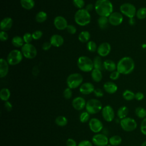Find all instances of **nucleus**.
Listing matches in <instances>:
<instances>
[{"mask_svg":"<svg viewBox=\"0 0 146 146\" xmlns=\"http://www.w3.org/2000/svg\"><path fill=\"white\" fill-rule=\"evenodd\" d=\"M135 62L129 56L121 58L116 64V70L120 74L127 75L131 73L135 68Z\"/></svg>","mask_w":146,"mask_h":146,"instance_id":"obj_1","label":"nucleus"},{"mask_svg":"<svg viewBox=\"0 0 146 146\" xmlns=\"http://www.w3.org/2000/svg\"><path fill=\"white\" fill-rule=\"evenodd\" d=\"M94 6L100 17H108L113 12V5L110 0H97Z\"/></svg>","mask_w":146,"mask_h":146,"instance_id":"obj_2","label":"nucleus"},{"mask_svg":"<svg viewBox=\"0 0 146 146\" xmlns=\"http://www.w3.org/2000/svg\"><path fill=\"white\" fill-rule=\"evenodd\" d=\"M91 17L89 11L85 9H79L75 14L74 20L76 24L80 26H84L91 22Z\"/></svg>","mask_w":146,"mask_h":146,"instance_id":"obj_3","label":"nucleus"},{"mask_svg":"<svg viewBox=\"0 0 146 146\" xmlns=\"http://www.w3.org/2000/svg\"><path fill=\"white\" fill-rule=\"evenodd\" d=\"M77 65L79 70L84 72L92 71L94 68L93 60L87 56H81L77 60Z\"/></svg>","mask_w":146,"mask_h":146,"instance_id":"obj_4","label":"nucleus"},{"mask_svg":"<svg viewBox=\"0 0 146 146\" xmlns=\"http://www.w3.org/2000/svg\"><path fill=\"white\" fill-rule=\"evenodd\" d=\"M83 80V76L79 73H72L68 76L66 83L68 87L75 89L80 86Z\"/></svg>","mask_w":146,"mask_h":146,"instance_id":"obj_5","label":"nucleus"},{"mask_svg":"<svg viewBox=\"0 0 146 146\" xmlns=\"http://www.w3.org/2000/svg\"><path fill=\"white\" fill-rule=\"evenodd\" d=\"M86 111L90 114L94 115L99 112L102 110V104L100 100L96 99H89L86 102Z\"/></svg>","mask_w":146,"mask_h":146,"instance_id":"obj_6","label":"nucleus"},{"mask_svg":"<svg viewBox=\"0 0 146 146\" xmlns=\"http://www.w3.org/2000/svg\"><path fill=\"white\" fill-rule=\"evenodd\" d=\"M120 124L122 129L125 132L133 131L137 127V124L136 120L130 117H126L121 119Z\"/></svg>","mask_w":146,"mask_h":146,"instance_id":"obj_7","label":"nucleus"},{"mask_svg":"<svg viewBox=\"0 0 146 146\" xmlns=\"http://www.w3.org/2000/svg\"><path fill=\"white\" fill-rule=\"evenodd\" d=\"M23 54L18 50L15 49L11 50L7 56V61L9 65L15 66L19 64L22 60Z\"/></svg>","mask_w":146,"mask_h":146,"instance_id":"obj_8","label":"nucleus"},{"mask_svg":"<svg viewBox=\"0 0 146 146\" xmlns=\"http://www.w3.org/2000/svg\"><path fill=\"white\" fill-rule=\"evenodd\" d=\"M120 13L127 17L129 19L133 18L136 14V9L135 6L130 3H124L120 6Z\"/></svg>","mask_w":146,"mask_h":146,"instance_id":"obj_9","label":"nucleus"},{"mask_svg":"<svg viewBox=\"0 0 146 146\" xmlns=\"http://www.w3.org/2000/svg\"><path fill=\"white\" fill-rule=\"evenodd\" d=\"M21 52L24 57L29 59L35 58L37 55L36 48L31 43H25L21 47Z\"/></svg>","mask_w":146,"mask_h":146,"instance_id":"obj_10","label":"nucleus"},{"mask_svg":"<svg viewBox=\"0 0 146 146\" xmlns=\"http://www.w3.org/2000/svg\"><path fill=\"white\" fill-rule=\"evenodd\" d=\"M92 141L96 146H106L108 144L109 139L104 133H96L92 138Z\"/></svg>","mask_w":146,"mask_h":146,"instance_id":"obj_11","label":"nucleus"},{"mask_svg":"<svg viewBox=\"0 0 146 146\" xmlns=\"http://www.w3.org/2000/svg\"><path fill=\"white\" fill-rule=\"evenodd\" d=\"M102 115L104 120L107 122L112 121L115 117L114 110L110 105H107L102 108Z\"/></svg>","mask_w":146,"mask_h":146,"instance_id":"obj_12","label":"nucleus"},{"mask_svg":"<svg viewBox=\"0 0 146 146\" xmlns=\"http://www.w3.org/2000/svg\"><path fill=\"white\" fill-rule=\"evenodd\" d=\"M88 125L90 130L95 133L100 132L103 128V125L102 121L98 118L95 117L92 118L90 120Z\"/></svg>","mask_w":146,"mask_h":146,"instance_id":"obj_13","label":"nucleus"},{"mask_svg":"<svg viewBox=\"0 0 146 146\" xmlns=\"http://www.w3.org/2000/svg\"><path fill=\"white\" fill-rule=\"evenodd\" d=\"M108 18L110 24L115 26L120 25L123 21V14L117 11L112 12Z\"/></svg>","mask_w":146,"mask_h":146,"instance_id":"obj_14","label":"nucleus"},{"mask_svg":"<svg viewBox=\"0 0 146 146\" xmlns=\"http://www.w3.org/2000/svg\"><path fill=\"white\" fill-rule=\"evenodd\" d=\"M54 25L55 28L59 30L66 29L68 23L65 18L62 16H56L54 19Z\"/></svg>","mask_w":146,"mask_h":146,"instance_id":"obj_15","label":"nucleus"},{"mask_svg":"<svg viewBox=\"0 0 146 146\" xmlns=\"http://www.w3.org/2000/svg\"><path fill=\"white\" fill-rule=\"evenodd\" d=\"M111 47L109 43L103 42L99 45L97 48V52L100 56H106L111 51Z\"/></svg>","mask_w":146,"mask_h":146,"instance_id":"obj_16","label":"nucleus"},{"mask_svg":"<svg viewBox=\"0 0 146 146\" xmlns=\"http://www.w3.org/2000/svg\"><path fill=\"white\" fill-rule=\"evenodd\" d=\"M86 100L81 97L78 96L75 98L72 101V106L73 108L78 111H80L86 107Z\"/></svg>","mask_w":146,"mask_h":146,"instance_id":"obj_17","label":"nucleus"},{"mask_svg":"<svg viewBox=\"0 0 146 146\" xmlns=\"http://www.w3.org/2000/svg\"><path fill=\"white\" fill-rule=\"evenodd\" d=\"M95 90L94 86L90 82H86L82 83L79 87V91L83 95H89L94 92Z\"/></svg>","mask_w":146,"mask_h":146,"instance_id":"obj_18","label":"nucleus"},{"mask_svg":"<svg viewBox=\"0 0 146 146\" xmlns=\"http://www.w3.org/2000/svg\"><path fill=\"white\" fill-rule=\"evenodd\" d=\"M50 42L52 46L58 47L63 45L64 43V39L62 36L59 34H54L51 36Z\"/></svg>","mask_w":146,"mask_h":146,"instance_id":"obj_19","label":"nucleus"},{"mask_svg":"<svg viewBox=\"0 0 146 146\" xmlns=\"http://www.w3.org/2000/svg\"><path fill=\"white\" fill-rule=\"evenodd\" d=\"M13 24V21L10 17H5L2 19L0 24L1 31H6L10 30Z\"/></svg>","mask_w":146,"mask_h":146,"instance_id":"obj_20","label":"nucleus"},{"mask_svg":"<svg viewBox=\"0 0 146 146\" xmlns=\"http://www.w3.org/2000/svg\"><path fill=\"white\" fill-rule=\"evenodd\" d=\"M9 65L7 61L3 58L0 60V77H5L9 72Z\"/></svg>","mask_w":146,"mask_h":146,"instance_id":"obj_21","label":"nucleus"},{"mask_svg":"<svg viewBox=\"0 0 146 146\" xmlns=\"http://www.w3.org/2000/svg\"><path fill=\"white\" fill-rule=\"evenodd\" d=\"M103 88L106 92L110 94H113L117 91V86L112 82H107L103 84Z\"/></svg>","mask_w":146,"mask_h":146,"instance_id":"obj_22","label":"nucleus"},{"mask_svg":"<svg viewBox=\"0 0 146 146\" xmlns=\"http://www.w3.org/2000/svg\"><path fill=\"white\" fill-rule=\"evenodd\" d=\"M104 68L109 72H112L116 70V64L112 60L107 59L103 62Z\"/></svg>","mask_w":146,"mask_h":146,"instance_id":"obj_23","label":"nucleus"},{"mask_svg":"<svg viewBox=\"0 0 146 146\" xmlns=\"http://www.w3.org/2000/svg\"><path fill=\"white\" fill-rule=\"evenodd\" d=\"M91 78L92 80L95 82H99L102 79V73L99 70L94 68L91 71Z\"/></svg>","mask_w":146,"mask_h":146,"instance_id":"obj_24","label":"nucleus"},{"mask_svg":"<svg viewBox=\"0 0 146 146\" xmlns=\"http://www.w3.org/2000/svg\"><path fill=\"white\" fill-rule=\"evenodd\" d=\"M128 112H129V110L128 107L125 106H123L120 107L118 109L117 111V116L119 119H123L127 116Z\"/></svg>","mask_w":146,"mask_h":146,"instance_id":"obj_25","label":"nucleus"},{"mask_svg":"<svg viewBox=\"0 0 146 146\" xmlns=\"http://www.w3.org/2000/svg\"><path fill=\"white\" fill-rule=\"evenodd\" d=\"M21 6L26 10H31L35 6L34 0H20Z\"/></svg>","mask_w":146,"mask_h":146,"instance_id":"obj_26","label":"nucleus"},{"mask_svg":"<svg viewBox=\"0 0 146 146\" xmlns=\"http://www.w3.org/2000/svg\"><path fill=\"white\" fill-rule=\"evenodd\" d=\"M90 38V33L87 31H83L80 32L78 35V39L82 43L88 42Z\"/></svg>","mask_w":146,"mask_h":146,"instance_id":"obj_27","label":"nucleus"},{"mask_svg":"<svg viewBox=\"0 0 146 146\" xmlns=\"http://www.w3.org/2000/svg\"><path fill=\"white\" fill-rule=\"evenodd\" d=\"M11 43L15 47H22L25 42L23 38L19 36H15L11 39Z\"/></svg>","mask_w":146,"mask_h":146,"instance_id":"obj_28","label":"nucleus"},{"mask_svg":"<svg viewBox=\"0 0 146 146\" xmlns=\"http://www.w3.org/2000/svg\"><path fill=\"white\" fill-rule=\"evenodd\" d=\"M10 91L7 88H3L0 91V98L4 102L8 101L10 97Z\"/></svg>","mask_w":146,"mask_h":146,"instance_id":"obj_29","label":"nucleus"},{"mask_svg":"<svg viewBox=\"0 0 146 146\" xmlns=\"http://www.w3.org/2000/svg\"><path fill=\"white\" fill-rule=\"evenodd\" d=\"M93 63L94 68L99 70L100 71H102L104 68L103 62H102L100 56H96L94 58Z\"/></svg>","mask_w":146,"mask_h":146,"instance_id":"obj_30","label":"nucleus"},{"mask_svg":"<svg viewBox=\"0 0 146 146\" xmlns=\"http://www.w3.org/2000/svg\"><path fill=\"white\" fill-rule=\"evenodd\" d=\"M122 139L119 135H114L109 139V143L112 146H117L121 143Z\"/></svg>","mask_w":146,"mask_h":146,"instance_id":"obj_31","label":"nucleus"},{"mask_svg":"<svg viewBox=\"0 0 146 146\" xmlns=\"http://www.w3.org/2000/svg\"><path fill=\"white\" fill-rule=\"evenodd\" d=\"M47 14L43 11H39L35 15V21L38 23H43L46 21Z\"/></svg>","mask_w":146,"mask_h":146,"instance_id":"obj_32","label":"nucleus"},{"mask_svg":"<svg viewBox=\"0 0 146 146\" xmlns=\"http://www.w3.org/2000/svg\"><path fill=\"white\" fill-rule=\"evenodd\" d=\"M109 23L108 18L106 17H99L98 19V24L101 29H105Z\"/></svg>","mask_w":146,"mask_h":146,"instance_id":"obj_33","label":"nucleus"},{"mask_svg":"<svg viewBox=\"0 0 146 146\" xmlns=\"http://www.w3.org/2000/svg\"><path fill=\"white\" fill-rule=\"evenodd\" d=\"M135 94L129 90H125L122 94L123 98L127 101H131L135 99Z\"/></svg>","mask_w":146,"mask_h":146,"instance_id":"obj_34","label":"nucleus"},{"mask_svg":"<svg viewBox=\"0 0 146 146\" xmlns=\"http://www.w3.org/2000/svg\"><path fill=\"white\" fill-rule=\"evenodd\" d=\"M56 124L60 127H64L67 124L68 120L64 116H58L55 120Z\"/></svg>","mask_w":146,"mask_h":146,"instance_id":"obj_35","label":"nucleus"},{"mask_svg":"<svg viewBox=\"0 0 146 146\" xmlns=\"http://www.w3.org/2000/svg\"><path fill=\"white\" fill-rule=\"evenodd\" d=\"M136 116L140 119H144L146 117V110L142 107H138L136 108L135 111Z\"/></svg>","mask_w":146,"mask_h":146,"instance_id":"obj_36","label":"nucleus"},{"mask_svg":"<svg viewBox=\"0 0 146 146\" xmlns=\"http://www.w3.org/2000/svg\"><path fill=\"white\" fill-rule=\"evenodd\" d=\"M136 16L139 19H143L146 18V7H141L136 11Z\"/></svg>","mask_w":146,"mask_h":146,"instance_id":"obj_37","label":"nucleus"},{"mask_svg":"<svg viewBox=\"0 0 146 146\" xmlns=\"http://www.w3.org/2000/svg\"><path fill=\"white\" fill-rule=\"evenodd\" d=\"M86 47H87V50L90 52H95L96 51H97L98 47H97L96 43L94 41H92V40L88 41L87 43Z\"/></svg>","mask_w":146,"mask_h":146,"instance_id":"obj_38","label":"nucleus"},{"mask_svg":"<svg viewBox=\"0 0 146 146\" xmlns=\"http://www.w3.org/2000/svg\"><path fill=\"white\" fill-rule=\"evenodd\" d=\"M90 117V114L87 111H84L82 112L79 116L80 121L82 123H85L89 120Z\"/></svg>","mask_w":146,"mask_h":146,"instance_id":"obj_39","label":"nucleus"},{"mask_svg":"<svg viewBox=\"0 0 146 146\" xmlns=\"http://www.w3.org/2000/svg\"><path fill=\"white\" fill-rule=\"evenodd\" d=\"M72 3L75 7L79 9H84L83 7L85 5L84 0H72Z\"/></svg>","mask_w":146,"mask_h":146,"instance_id":"obj_40","label":"nucleus"},{"mask_svg":"<svg viewBox=\"0 0 146 146\" xmlns=\"http://www.w3.org/2000/svg\"><path fill=\"white\" fill-rule=\"evenodd\" d=\"M23 39L25 43H30L33 39L32 34L29 33H25L23 36Z\"/></svg>","mask_w":146,"mask_h":146,"instance_id":"obj_41","label":"nucleus"},{"mask_svg":"<svg viewBox=\"0 0 146 146\" xmlns=\"http://www.w3.org/2000/svg\"><path fill=\"white\" fill-rule=\"evenodd\" d=\"M72 95V89L69 87L66 88L63 91V96L66 99H70L71 98Z\"/></svg>","mask_w":146,"mask_h":146,"instance_id":"obj_42","label":"nucleus"},{"mask_svg":"<svg viewBox=\"0 0 146 146\" xmlns=\"http://www.w3.org/2000/svg\"><path fill=\"white\" fill-rule=\"evenodd\" d=\"M140 129L141 133L146 136V117L142 120L140 125Z\"/></svg>","mask_w":146,"mask_h":146,"instance_id":"obj_43","label":"nucleus"},{"mask_svg":"<svg viewBox=\"0 0 146 146\" xmlns=\"http://www.w3.org/2000/svg\"><path fill=\"white\" fill-rule=\"evenodd\" d=\"M43 35V33L41 30H36L35 31H34L32 34V36H33V38L34 40H38Z\"/></svg>","mask_w":146,"mask_h":146,"instance_id":"obj_44","label":"nucleus"},{"mask_svg":"<svg viewBox=\"0 0 146 146\" xmlns=\"http://www.w3.org/2000/svg\"><path fill=\"white\" fill-rule=\"evenodd\" d=\"M120 75V74L117 70H115L111 72L110 75V78L113 80H116L119 78Z\"/></svg>","mask_w":146,"mask_h":146,"instance_id":"obj_45","label":"nucleus"},{"mask_svg":"<svg viewBox=\"0 0 146 146\" xmlns=\"http://www.w3.org/2000/svg\"><path fill=\"white\" fill-rule=\"evenodd\" d=\"M66 30L70 34H75L76 33V28L72 25H68Z\"/></svg>","mask_w":146,"mask_h":146,"instance_id":"obj_46","label":"nucleus"},{"mask_svg":"<svg viewBox=\"0 0 146 146\" xmlns=\"http://www.w3.org/2000/svg\"><path fill=\"white\" fill-rule=\"evenodd\" d=\"M9 35L5 31H1L0 32V39L1 41H6L8 39Z\"/></svg>","mask_w":146,"mask_h":146,"instance_id":"obj_47","label":"nucleus"},{"mask_svg":"<svg viewBox=\"0 0 146 146\" xmlns=\"http://www.w3.org/2000/svg\"><path fill=\"white\" fill-rule=\"evenodd\" d=\"M144 98V95L141 92H137L135 95V99L137 101H141Z\"/></svg>","mask_w":146,"mask_h":146,"instance_id":"obj_48","label":"nucleus"},{"mask_svg":"<svg viewBox=\"0 0 146 146\" xmlns=\"http://www.w3.org/2000/svg\"><path fill=\"white\" fill-rule=\"evenodd\" d=\"M94 95L98 98L102 97L104 95V92H103V90L100 88L95 89V90L94 91Z\"/></svg>","mask_w":146,"mask_h":146,"instance_id":"obj_49","label":"nucleus"},{"mask_svg":"<svg viewBox=\"0 0 146 146\" xmlns=\"http://www.w3.org/2000/svg\"><path fill=\"white\" fill-rule=\"evenodd\" d=\"M78 146H92V144L90 141L84 140L80 141L78 143Z\"/></svg>","mask_w":146,"mask_h":146,"instance_id":"obj_50","label":"nucleus"},{"mask_svg":"<svg viewBox=\"0 0 146 146\" xmlns=\"http://www.w3.org/2000/svg\"><path fill=\"white\" fill-rule=\"evenodd\" d=\"M66 145L67 146H78L76 141L71 138H69L67 140Z\"/></svg>","mask_w":146,"mask_h":146,"instance_id":"obj_51","label":"nucleus"},{"mask_svg":"<svg viewBox=\"0 0 146 146\" xmlns=\"http://www.w3.org/2000/svg\"><path fill=\"white\" fill-rule=\"evenodd\" d=\"M51 46L52 45L50 42H45L43 43L42 46V48L43 50L47 51V50H48L51 47Z\"/></svg>","mask_w":146,"mask_h":146,"instance_id":"obj_52","label":"nucleus"},{"mask_svg":"<svg viewBox=\"0 0 146 146\" xmlns=\"http://www.w3.org/2000/svg\"><path fill=\"white\" fill-rule=\"evenodd\" d=\"M4 107L7 111H11V110L13 109V106H12L11 103L9 101H6L5 102Z\"/></svg>","mask_w":146,"mask_h":146,"instance_id":"obj_53","label":"nucleus"},{"mask_svg":"<svg viewBox=\"0 0 146 146\" xmlns=\"http://www.w3.org/2000/svg\"><path fill=\"white\" fill-rule=\"evenodd\" d=\"M94 8H95V6H94L92 4L90 3V4L87 5L86 6V7H85V8H84V9H85L86 10H87L88 11H89V12H90V11L92 10Z\"/></svg>","mask_w":146,"mask_h":146,"instance_id":"obj_54","label":"nucleus"},{"mask_svg":"<svg viewBox=\"0 0 146 146\" xmlns=\"http://www.w3.org/2000/svg\"><path fill=\"white\" fill-rule=\"evenodd\" d=\"M39 72V69H38V67L37 66H35L33 69V71H32V73L34 75V76H37Z\"/></svg>","mask_w":146,"mask_h":146,"instance_id":"obj_55","label":"nucleus"},{"mask_svg":"<svg viewBox=\"0 0 146 146\" xmlns=\"http://www.w3.org/2000/svg\"><path fill=\"white\" fill-rule=\"evenodd\" d=\"M134 19H133V18H131V19H129V24H131V25H133V23H134Z\"/></svg>","mask_w":146,"mask_h":146,"instance_id":"obj_56","label":"nucleus"},{"mask_svg":"<svg viewBox=\"0 0 146 146\" xmlns=\"http://www.w3.org/2000/svg\"><path fill=\"white\" fill-rule=\"evenodd\" d=\"M141 146H146V140L142 143V144H141Z\"/></svg>","mask_w":146,"mask_h":146,"instance_id":"obj_57","label":"nucleus"},{"mask_svg":"<svg viewBox=\"0 0 146 146\" xmlns=\"http://www.w3.org/2000/svg\"><path fill=\"white\" fill-rule=\"evenodd\" d=\"M106 146H112L111 144H108L107 145H106Z\"/></svg>","mask_w":146,"mask_h":146,"instance_id":"obj_58","label":"nucleus"}]
</instances>
